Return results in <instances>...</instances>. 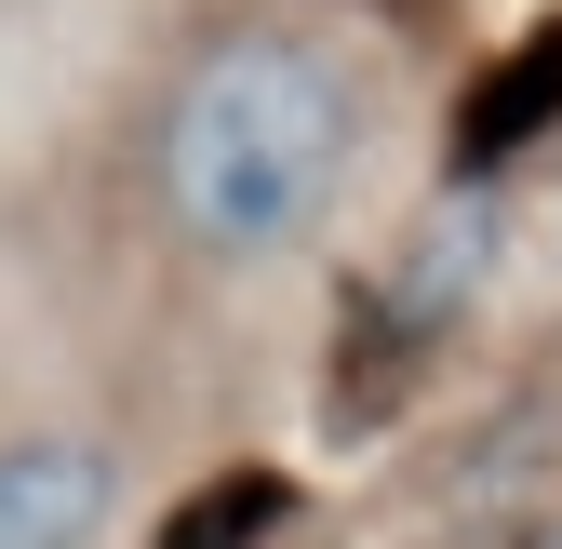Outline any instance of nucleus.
<instances>
[{
  "instance_id": "nucleus-2",
  "label": "nucleus",
  "mask_w": 562,
  "mask_h": 549,
  "mask_svg": "<svg viewBox=\"0 0 562 549\" xmlns=\"http://www.w3.org/2000/svg\"><path fill=\"white\" fill-rule=\"evenodd\" d=\"M108 496H121L108 442H67V429H14L0 442V549H94Z\"/></svg>"
},
{
  "instance_id": "nucleus-1",
  "label": "nucleus",
  "mask_w": 562,
  "mask_h": 549,
  "mask_svg": "<svg viewBox=\"0 0 562 549\" xmlns=\"http://www.w3.org/2000/svg\"><path fill=\"white\" fill-rule=\"evenodd\" d=\"M362 175V67L322 27H241L161 108V215L188 255L268 268Z\"/></svg>"
}]
</instances>
